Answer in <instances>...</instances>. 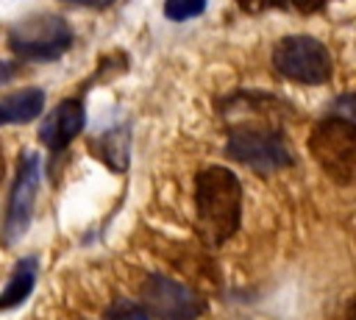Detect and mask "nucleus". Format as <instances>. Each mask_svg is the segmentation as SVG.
<instances>
[{"instance_id":"obj_15","label":"nucleus","mask_w":356,"mask_h":320,"mask_svg":"<svg viewBox=\"0 0 356 320\" xmlns=\"http://www.w3.org/2000/svg\"><path fill=\"white\" fill-rule=\"evenodd\" d=\"M323 3H325V0H292V6H295L298 11H303V14H314V11H320Z\"/></svg>"},{"instance_id":"obj_8","label":"nucleus","mask_w":356,"mask_h":320,"mask_svg":"<svg viewBox=\"0 0 356 320\" xmlns=\"http://www.w3.org/2000/svg\"><path fill=\"white\" fill-rule=\"evenodd\" d=\"M83 128V106L81 100L70 97V100H61L42 122L39 128V139L50 147V150H61L67 147Z\"/></svg>"},{"instance_id":"obj_10","label":"nucleus","mask_w":356,"mask_h":320,"mask_svg":"<svg viewBox=\"0 0 356 320\" xmlns=\"http://www.w3.org/2000/svg\"><path fill=\"white\" fill-rule=\"evenodd\" d=\"M33 281H36V262H33V259H22V262L14 267V273H11L8 284H6V289L0 292V312L19 306V303L31 295Z\"/></svg>"},{"instance_id":"obj_11","label":"nucleus","mask_w":356,"mask_h":320,"mask_svg":"<svg viewBox=\"0 0 356 320\" xmlns=\"http://www.w3.org/2000/svg\"><path fill=\"white\" fill-rule=\"evenodd\" d=\"M97 156L111 167L117 170V161H114V153H120V159L128 164V128H120V131H108L103 139H97Z\"/></svg>"},{"instance_id":"obj_4","label":"nucleus","mask_w":356,"mask_h":320,"mask_svg":"<svg viewBox=\"0 0 356 320\" xmlns=\"http://www.w3.org/2000/svg\"><path fill=\"white\" fill-rule=\"evenodd\" d=\"M225 150L234 161L248 164L256 173H273V170L292 164V153H289L284 136L275 128H267L261 122L231 128Z\"/></svg>"},{"instance_id":"obj_7","label":"nucleus","mask_w":356,"mask_h":320,"mask_svg":"<svg viewBox=\"0 0 356 320\" xmlns=\"http://www.w3.org/2000/svg\"><path fill=\"white\" fill-rule=\"evenodd\" d=\"M39 156L36 153H25L19 159L17 167V181L11 186V198H8V214H6V225H3V242L14 245L31 225V214H33V200H36V189H39Z\"/></svg>"},{"instance_id":"obj_13","label":"nucleus","mask_w":356,"mask_h":320,"mask_svg":"<svg viewBox=\"0 0 356 320\" xmlns=\"http://www.w3.org/2000/svg\"><path fill=\"white\" fill-rule=\"evenodd\" d=\"M108 320H153L142 306H134V303H125V301H120L114 309H111V314H108Z\"/></svg>"},{"instance_id":"obj_16","label":"nucleus","mask_w":356,"mask_h":320,"mask_svg":"<svg viewBox=\"0 0 356 320\" xmlns=\"http://www.w3.org/2000/svg\"><path fill=\"white\" fill-rule=\"evenodd\" d=\"M67 3H78V6H92V8H106L114 0H67Z\"/></svg>"},{"instance_id":"obj_1","label":"nucleus","mask_w":356,"mask_h":320,"mask_svg":"<svg viewBox=\"0 0 356 320\" xmlns=\"http://www.w3.org/2000/svg\"><path fill=\"white\" fill-rule=\"evenodd\" d=\"M197 231L209 245H220L236 234L242 220V186L225 167H206L195 178Z\"/></svg>"},{"instance_id":"obj_2","label":"nucleus","mask_w":356,"mask_h":320,"mask_svg":"<svg viewBox=\"0 0 356 320\" xmlns=\"http://www.w3.org/2000/svg\"><path fill=\"white\" fill-rule=\"evenodd\" d=\"M309 150L337 184H350L353 181V173H356V128L348 117L320 120L309 134Z\"/></svg>"},{"instance_id":"obj_12","label":"nucleus","mask_w":356,"mask_h":320,"mask_svg":"<svg viewBox=\"0 0 356 320\" xmlns=\"http://www.w3.org/2000/svg\"><path fill=\"white\" fill-rule=\"evenodd\" d=\"M206 8V0H167L164 3V14L175 22H184V19H192L197 17L200 11Z\"/></svg>"},{"instance_id":"obj_3","label":"nucleus","mask_w":356,"mask_h":320,"mask_svg":"<svg viewBox=\"0 0 356 320\" xmlns=\"http://www.w3.org/2000/svg\"><path fill=\"white\" fill-rule=\"evenodd\" d=\"M273 67L284 78L298 83H312V86L325 83L334 70L331 53L325 50V45L306 33H289L278 39V45L273 47Z\"/></svg>"},{"instance_id":"obj_14","label":"nucleus","mask_w":356,"mask_h":320,"mask_svg":"<svg viewBox=\"0 0 356 320\" xmlns=\"http://www.w3.org/2000/svg\"><path fill=\"white\" fill-rule=\"evenodd\" d=\"M236 6L248 14H264L270 8H284L286 0H236Z\"/></svg>"},{"instance_id":"obj_6","label":"nucleus","mask_w":356,"mask_h":320,"mask_svg":"<svg viewBox=\"0 0 356 320\" xmlns=\"http://www.w3.org/2000/svg\"><path fill=\"white\" fill-rule=\"evenodd\" d=\"M142 309L156 320H197L206 301L175 278L150 275L142 284Z\"/></svg>"},{"instance_id":"obj_9","label":"nucleus","mask_w":356,"mask_h":320,"mask_svg":"<svg viewBox=\"0 0 356 320\" xmlns=\"http://www.w3.org/2000/svg\"><path fill=\"white\" fill-rule=\"evenodd\" d=\"M44 109V92L42 89H19L6 97H0V125L8 122H28L39 117Z\"/></svg>"},{"instance_id":"obj_17","label":"nucleus","mask_w":356,"mask_h":320,"mask_svg":"<svg viewBox=\"0 0 356 320\" xmlns=\"http://www.w3.org/2000/svg\"><path fill=\"white\" fill-rule=\"evenodd\" d=\"M0 175H3V156H0Z\"/></svg>"},{"instance_id":"obj_5","label":"nucleus","mask_w":356,"mask_h":320,"mask_svg":"<svg viewBox=\"0 0 356 320\" xmlns=\"http://www.w3.org/2000/svg\"><path fill=\"white\" fill-rule=\"evenodd\" d=\"M72 45V28L67 19L53 14H39L25 22H19L8 33V47L19 58L31 61H53Z\"/></svg>"}]
</instances>
